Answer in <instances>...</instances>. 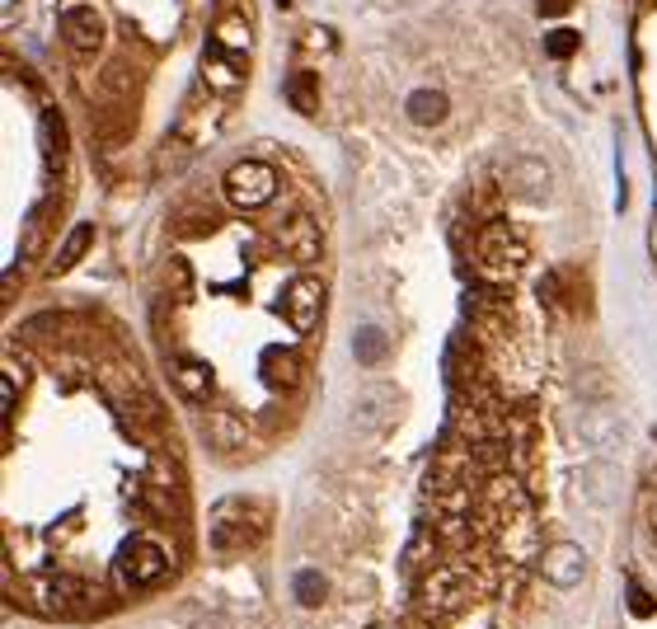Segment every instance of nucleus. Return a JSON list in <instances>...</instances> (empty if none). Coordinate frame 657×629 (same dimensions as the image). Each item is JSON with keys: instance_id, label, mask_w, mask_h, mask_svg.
I'll list each match as a JSON object with an SVG mask.
<instances>
[{"instance_id": "1", "label": "nucleus", "mask_w": 657, "mask_h": 629, "mask_svg": "<svg viewBox=\"0 0 657 629\" xmlns=\"http://www.w3.org/2000/svg\"><path fill=\"white\" fill-rule=\"evenodd\" d=\"M475 263H479V272L488 282H512L516 272L526 268V240L516 235L507 221H484V231H479V240H475Z\"/></svg>"}, {"instance_id": "2", "label": "nucleus", "mask_w": 657, "mask_h": 629, "mask_svg": "<svg viewBox=\"0 0 657 629\" xmlns=\"http://www.w3.org/2000/svg\"><path fill=\"white\" fill-rule=\"evenodd\" d=\"M268 531V516L244 503V498H221L211 507V550L216 555H240Z\"/></svg>"}, {"instance_id": "3", "label": "nucleus", "mask_w": 657, "mask_h": 629, "mask_svg": "<svg viewBox=\"0 0 657 629\" xmlns=\"http://www.w3.org/2000/svg\"><path fill=\"white\" fill-rule=\"evenodd\" d=\"M278 198V170L263 160H240L226 170V202L240 211H259Z\"/></svg>"}, {"instance_id": "4", "label": "nucleus", "mask_w": 657, "mask_h": 629, "mask_svg": "<svg viewBox=\"0 0 657 629\" xmlns=\"http://www.w3.org/2000/svg\"><path fill=\"white\" fill-rule=\"evenodd\" d=\"M38 601L52 615H90V611L103 606V596L90 583L71 578V573H47V578L38 583Z\"/></svg>"}, {"instance_id": "5", "label": "nucleus", "mask_w": 657, "mask_h": 629, "mask_svg": "<svg viewBox=\"0 0 657 629\" xmlns=\"http://www.w3.org/2000/svg\"><path fill=\"white\" fill-rule=\"evenodd\" d=\"M113 568H118V578L127 587H151V583H160L164 573H170V555H164L155 540H127L118 550Z\"/></svg>"}, {"instance_id": "6", "label": "nucleus", "mask_w": 657, "mask_h": 629, "mask_svg": "<svg viewBox=\"0 0 657 629\" xmlns=\"http://www.w3.org/2000/svg\"><path fill=\"white\" fill-rule=\"evenodd\" d=\"M573 498L592 512H611L620 503V475L611 460H587L578 475H573Z\"/></svg>"}, {"instance_id": "7", "label": "nucleus", "mask_w": 657, "mask_h": 629, "mask_svg": "<svg viewBox=\"0 0 657 629\" xmlns=\"http://www.w3.org/2000/svg\"><path fill=\"white\" fill-rule=\"evenodd\" d=\"M470 601H475V583H470V573H465V568H436L427 578V587H423V606L442 611V615L470 606Z\"/></svg>"}, {"instance_id": "8", "label": "nucleus", "mask_w": 657, "mask_h": 629, "mask_svg": "<svg viewBox=\"0 0 657 629\" xmlns=\"http://www.w3.org/2000/svg\"><path fill=\"white\" fill-rule=\"evenodd\" d=\"M573 437L587 447V451H615V447H624V423L611 414V408H601V404H592V408H583L578 418H573Z\"/></svg>"}, {"instance_id": "9", "label": "nucleus", "mask_w": 657, "mask_h": 629, "mask_svg": "<svg viewBox=\"0 0 657 629\" xmlns=\"http://www.w3.org/2000/svg\"><path fill=\"white\" fill-rule=\"evenodd\" d=\"M319 310H324V282L306 272V278H296L287 287V319H291V329L296 334H315Z\"/></svg>"}, {"instance_id": "10", "label": "nucleus", "mask_w": 657, "mask_h": 629, "mask_svg": "<svg viewBox=\"0 0 657 629\" xmlns=\"http://www.w3.org/2000/svg\"><path fill=\"white\" fill-rule=\"evenodd\" d=\"M278 244L287 250V259H296V263H315V259L324 254V235H319V221H315V216H306V211L287 216V221H282V231H278Z\"/></svg>"}, {"instance_id": "11", "label": "nucleus", "mask_w": 657, "mask_h": 629, "mask_svg": "<svg viewBox=\"0 0 657 629\" xmlns=\"http://www.w3.org/2000/svg\"><path fill=\"white\" fill-rule=\"evenodd\" d=\"M540 568H544V578H550V587H578L583 578H587V555L578 550V545H568V540H559V545H550V550L540 555Z\"/></svg>"}, {"instance_id": "12", "label": "nucleus", "mask_w": 657, "mask_h": 629, "mask_svg": "<svg viewBox=\"0 0 657 629\" xmlns=\"http://www.w3.org/2000/svg\"><path fill=\"white\" fill-rule=\"evenodd\" d=\"M358 428L362 432H386L395 418H399V390L395 386H371V390H362V399H358Z\"/></svg>"}, {"instance_id": "13", "label": "nucleus", "mask_w": 657, "mask_h": 629, "mask_svg": "<svg viewBox=\"0 0 657 629\" xmlns=\"http://www.w3.org/2000/svg\"><path fill=\"white\" fill-rule=\"evenodd\" d=\"M62 38L75 52H99V43H103V15L94 5H71L62 15Z\"/></svg>"}, {"instance_id": "14", "label": "nucleus", "mask_w": 657, "mask_h": 629, "mask_svg": "<svg viewBox=\"0 0 657 629\" xmlns=\"http://www.w3.org/2000/svg\"><path fill=\"white\" fill-rule=\"evenodd\" d=\"M507 188L526 202H540L550 193V165H544V160H531V155H516L512 170H507Z\"/></svg>"}, {"instance_id": "15", "label": "nucleus", "mask_w": 657, "mask_h": 629, "mask_svg": "<svg viewBox=\"0 0 657 629\" xmlns=\"http://www.w3.org/2000/svg\"><path fill=\"white\" fill-rule=\"evenodd\" d=\"M202 75H207V85H211L216 94H235V90L244 85V71H240V52H230V57H226V47L211 38L207 57H202Z\"/></svg>"}, {"instance_id": "16", "label": "nucleus", "mask_w": 657, "mask_h": 629, "mask_svg": "<svg viewBox=\"0 0 657 629\" xmlns=\"http://www.w3.org/2000/svg\"><path fill=\"white\" fill-rule=\"evenodd\" d=\"M174 386H179V395H183V399L207 404V399H211V390H216V376H211V367H207V362H198V358H179V362H174Z\"/></svg>"}, {"instance_id": "17", "label": "nucleus", "mask_w": 657, "mask_h": 629, "mask_svg": "<svg viewBox=\"0 0 657 629\" xmlns=\"http://www.w3.org/2000/svg\"><path fill=\"white\" fill-rule=\"evenodd\" d=\"M38 142H43V165H47V179H57V170L66 165V127H62V118H57V108H43Z\"/></svg>"}, {"instance_id": "18", "label": "nucleus", "mask_w": 657, "mask_h": 629, "mask_svg": "<svg viewBox=\"0 0 657 629\" xmlns=\"http://www.w3.org/2000/svg\"><path fill=\"white\" fill-rule=\"evenodd\" d=\"M202 432H207V442L216 451H240L244 442H250V428H244L235 414H226V408H211V414L202 418Z\"/></svg>"}, {"instance_id": "19", "label": "nucleus", "mask_w": 657, "mask_h": 629, "mask_svg": "<svg viewBox=\"0 0 657 629\" xmlns=\"http://www.w3.org/2000/svg\"><path fill=\"white\" fill-rule=\"evenodd\" d=\"M263 380L272 390H291L296 380H300V358L287 348H268L263 352Z\"/></svg>"}, {"instance_id": "20", "label": "nucleus", "mask_w": 657, "mask_h": 629, "mask_svg": "<svg viewBox=\"0 0 657 629\" xmlns=\"http://www.w3.org/2000/svg\"><path fill=\"white\" fill-rule=\"evenodd\" d=\"M446 94L442 90H414L408 94V103H404V113H408V123H418V127H436L446 118Z\"/></svg>"}, {"instance_id": "21", "label": "nucleus", "mask_w": 657, "mask_h": 629, "mask_svg": "<svg viewBox=\"0 0 657 629\" xmlns=\"http://www.w3.org/2000/svg\"><path fill=\"white\" fill-rule=\"evenodd\" d=\"M90 244H94V226L90 221H80V226H71V235L62 240V250L57 254H52V272H71L80 259H85V250H90Z\"/></svg>"}, {"instance_id": "22", "label": "nucleus", "mask_w": 657, "mask_h": 629, "mask_svg": "<svg viewBox=\"0 0 657 629\" xmlns=\"http://www.w3.org/2000/svg\"><path fill=\"white\" fill-rule=\"evenodd\" d=\"M287 103L296 108V113H315L319 108V80H315V71H291L287 75Z\"/></svg>"}, {"instance_id": "23", "label": "nucleus", "mask_w": 657, "mask_h": 629, "mask_svg": "<svg viewBox=\"0 0 657 629\" xmlns=\"http://www.w3.org/2000/svg\"><path fill=\"white\" fill-rule=\"evenodd\" d=\"M386 334L376 329V324H367V329H358V339H352V352H358V362L362 367H376V362H386Z\"/></svg>"}, {"instance_id": "24", "label": "nucleus", "mask_w": 657, "mask_h": 629, "mask_svg": "<svg viewBox=\"0 0 657 629\" xmlns=\"http://www.w3.org/2000/svg\"><path fill=\"white\" fill-rule=\"evenodd\" d=\"M216 43H221L226 52H244V47H250V19H244V15H226L221 24H216Z\"/></svg>"}, {"instance_id": "25", "label": "nucleus", "mask_w": 657, "mask_h": 629, "mask_svg": "<svg viewBox=\"0 0 657 629\" xmlns=\"http://www.w3.org/2000/svg\"><path fill=\"white\" fill-rule=\"evenodd\" d=\"M324 592H328L324 573H315V568L296 573V601H300V606H324Z\"/></svg>"}, {"instance_id": "26", "label": "nucleus", "mask_w": 657, "mask_h": 629, "mask_svg": "<svg viewBox=\"0 0 657 629\" xmlns=\"http://www.w3.org/2000/svg\"><path fill=\"white\" fill-rule=\"evenodd\" d=\"M544 52H550V57H573V52H578V34H573V29H554L550 38H544Z\"/></svg>"}, {"instance_id": "27", "label": "nucleus", "mask_w": 657, "mask_h": 629, "mask_svg": "<svg viewBox=\"0 0 657 629\" xmlns=\"http://www.w3.org/2000/svg\"><path fill=\"white\" fill-rule=\"evenodd\" d=\"M629 611H634V615H652V596L643 587H629Z\"/></svg>"}, {"instance_id": "28", "label": "nucleus", "mask_w": 657, "mask_h": 629, "mask_svg": "<svg viewBox=\"0 0 657 629\" xmlns=\"http://www.w3.org/2000/svg\"><path fill=\"white\" fill-rule=\"evenodd\" d=\"M564 10H573V0H540V15L550 19V15H564Z\"/></svg>"}, {"instance_id": "29", "label": "nucleus", "mask_w": 657, "mask_h": 629, "mask_svg": "<svg viewBox=\"0 0 657 629\" xmlns=\"http://www.w3.org/2000/svg\"><path fill=\"white\" fill-rule=\"evenodd\" d=\"M10 10H15V0H5V15H10Z\"/></svg>"}, {"instance_id": "30", "label": "nucleus", "mask_w": 657, "mask_h": 629, "mask_svg": "<svg viewBox=\"0 0 657 629\" xmlns=\"http://www.w3.org/2000/svg\"><path fill=\"white\" fill-rule=\"evenodd\" d=\"M278 5H291V0H278Z\"/></svg>"}]
</instances>
